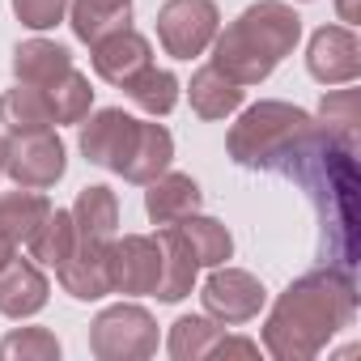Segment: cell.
Listing matches in <instances>:
<instances>
[{"instance_id": "31", "label": "cell", "mask_w": 361, "mask_h": 361, "mask_svg": "<svg viewBox=\"0 0 361 361\" xmlns=\"http://www.w3.org/2000/svg\"><path fill=\"white\" fill-rule=\"evenodd\" d=\"M209 357H221V361H226V357H247V361H255V357H259V344L247 340V336H226V331H221V340L209 348Z\"/></svg>"}, {"instance_id": "15", "label": "cell", "mask_w": 361, "mask_h": 361, "mask_svg": "<svg viewBox=\"0 0 361 361\" xmlns=\"http://www.w3.org/2000/svg\"><path fill=\"white\" fill-rule=\"evenodd\" d=\"M145 188H149L145 192V213H149L153 226H174L178 217L200 213V200H204L196 178L192 174H178V170L157 174L153 183H145Z\"/></svg>"}, {"instance_id": "3", "label": "cell", "mask_w": 361, "mask_h": 361, "mask_svg": "<svg viewBox=\"0 0 361 361\" xmlns=\"http://www.w3.org/2000/svg\"><path fill=\"white\" fill-rule=\"evenodd\" d=\"M319 123L310 111L293 106V102H255L243 111V119L230 128L226 149L238 166L247 170H272V174H289L302 153L310 149Z\"/></svg>"}, {"instance_id": "1", "label": "cell", "mask_w": 361, "mask_h": 361, "mask_svg": "<svg viewBox=\"0 0 361 361\" xmlns=\"http://www.w3.org/2000/svg\"><path fill=\"white\" fill-rule=\"evenodd\" d=\"M357 314V285L348 268L327 264L298 276L268 310L264 348L276 361H310L319 357Z\"/></svg>"}, {"instance_id": "6", "label": "cell", "mask_w": 361, "mask_h": 361, "mask_svg": "<svg viewBox=\"0 0 361 361\" xmlns=\"http://www.w3.org/2000/svg\"><path fill=\"white\" fill-rule=\"evenodd\" d=\"M221 30V13L213 0H166L157 9V39L166 56L174 60H196L209 51V43Z\"/></svg>"}, {"instance_id": "11", "label": "cell", "mask_w": 361, "mask_h": 361, "mask_svg": "<svg viewBox=\"0 0 361 361\" xmlns=\"http://www.w3.org/2000/svg\"><path fill=\"white\" fill-rule=\"evenodd\" d=\"M90 60H94V73L106 81V85H123L132 81L140 68L153 64V47L140 30L123 26V30H111L102 35L98 43H90Z\"/></svg>"}, {"instance_id": "25", "label": "cell", "mask_w": 361, "mask_h": 361, "mask_svg": "<svg viewBox=\"0 0 361 361\" xmlns=\"http://www.w3.org/2000/svg\"><path fill=\"white\" fill-rule=\"evenodd\" d=\"M0 123L9 132H26V128H56L51 119V102L39 85H13L0 94Z\"/></svg>"}, {"instance_id": "9", "label": "cell", "mask_w": 361, "mask_h": 361, "mask_svg": "<svg viewBox=\"0 0 361 361\" xmlns=\"http://www.w3.org/2000/svg\"><path fill=\"white\" fill-rule=\"evenodd\" d=\"M306 73L319 85H353L361 77V43L353 26H319L306 47Z\"/></svg>"}, {"instance_id": "17", "label": "cell", "mask_w": 361, "mask_h": 361, "mask_svg": "<svg viewBox=\"0 0 361 361\" xmlns=\"http://www.w3.org/2000/svg\"><path fill=\"white\" fill-rule=\"evenodd\" d=\"M68 68H73V51L60 47V43H51V39H26V43L13 47V77H18L22 85L47 90V85H56Z\"/></svg>"}, {"instance_id": "22", "label": "cell", "mask_w": 361, "mask_h": 361, "mask_svg": "<svg viewBox=\"0 0 361 361\" xmlns=\"http://www.w3.org/2000/svg\"><path fill=\"white\" fill-rule=\"evenodd\" d=\"M145 115H170L174 106H178V90H183V85H178V77L170 73V68H157V64H149V68H140L132 81H123L119 85Z\"/></svg>"}, {"instance_id": "12", "label": "cell", "mask_w": 361, "mask_h": 361, "mask_svg": "<svg viewBox=\"0 0 361 361\" xmlns=\"http://www.w3.org/2000/svg\"><path fill=\"white\" fill-rule=\"evenodd\" d=\"M51 298V281L43 276V268L35 259H9L0 268V314L5 319H30L47 306Z\"/></svg>"}, {"instance_id": "8", "label": "cell", "mask_w": 361, "mask_h": 361, "mask_svg": "<svg viewBox=\"0 0 361 361\" xmlns=\"http://www.w3.org/2000/svg\"><path fill=\"white\" fill-rule=\"evenodd\" d=\"M106 276H111V293L123 298H153L157 281H161V251L153 234H115L106 247Z\"/></svg>"}, {"instance_id": "32", "label": "cell", "mask_w": 361, "mask_h": 361, "mask_svg": "<svg viewBox=\"0 0 361 361\" xmlns=\"http://www.w3.org/2000/svg\"><path fill=\"white\" fill-rule=\"evenodd\" d=\"M336 13H340V22H344V26H357V22H361L357 0H336Z\"/></svg>"}, {"instance_id": "20", "label": "cell", "mask_w": 361, "mask_h": 361, "mask_svg": "<svg viewBox=\"0 0 361 361\" xmlns=\"http://www.w3.org/2000/svg\"><path fill=\"white\" fill-rule=\"evenodd\" d=\"M47 213H51V200L43 192H30V188L5 192L0 196V238H5L9 247L30 243V234L47 221Z\"/></svg>"}, {"instance_id": "7", "label": "cell", "mask_w": 361, "mask_h": 361, "mask_svg": "<svg viewBox=\"0 0 361 361\" xmlns=\"http://www.w3.org/2000/svg\"><path fill=\"white\" fill-rule=\"evenodd\" d=\"M200 302H204V314L217 319L221 327H238V323H251L264 302H268V289L259 276H251L247 268H230V264H217L200 289Z\"/></svg>"}, {"instance_id": "19", "label": "cell", "mask_w": 361, "mask_h": 361, "mask_svg": "<svg viewBox=\"0 0 361 361\" xmlns=\"http://www.w3.org/2000/svg\"><path fill=\"white\" fill-rule=\"evenodd\" d=\"M188 98H192V111H196L200 119H226V115H234V111L243 106L247 90H243L238 81H230L226 73H217L213 64H204V68L192 73Z\"/></svg>"}, {"instance_id": "24", "label": "cell", "mask_w": 361, "mask_h": 361, "mask_svg": "<svg viewBox=\"0 0 361 361\" xmlns=\"http://www.w3.org/2000/svg\"><path fill=\"white\" fill-rule=\"evenodd\" d=\"M174 226H178V234L188 238V247H192V255H196L200 268H217V264H226V259L234 255V238H230V230H226L221 221H213V217L188 213V217H178Z\"/></svg>"}, {"instance_id": "10", "label": "cell", "mask_w": 361, "mask_h": 361, "mask_svg": "<svg viewBox=\"0 0 361 361\" xmlns=\"http://www.w3.org/2000/svg\"><path fill=\"white\" fill-rule=\"evenodd\" d=\"M132 136H136V119L123 106H102V111L85 115L77 145H81L90 166H102V170L119 174V166H123V157L132 149Z\"/></svg>"}, {"instance_id": "33", "label": "cell", "mask_w": 361, "mask_h": 361, "mask_svg": "<svg viewBox=\"0 0 361 361\" xmlns=\"http://www.w3.org/2000/svg\"><path fill=\"white\" fill-rule=\"evenodd\" d=\"M0 178H5V140H0Z\"/></svg>"}, {"instance_id": "16", "label": "cell", "mask_w": 361, "mask_h": 361, "mask_svg": "<svg viewBox=\"0 0 361 361\" xmlns=\"http://www.w3.org/2000/svg\"><path fill=\"white\" fill-rule=\"evenodd\" d=\"M56 276H60L64 293L77 298V302H98V298H106V293H111L106 247H98V243H81V238H77L73 255L56 268Z\"/></svg>"}, {"instance_id": "2", "label": "cell", "mask_w": 361, "mask_h": 361, "mask_svg": "<svg viewBox=\"0 0 361 361\" xmlns=\"http://www.w3.org/2000/svg\"><path fill=\"white\" fill-rule=\"evenodd\" d=\"M298 39H302V18L285 0H259V5L243 9L226 30H217V39L209 43L213 68L251 90L268 81L285 56H293Z\"/></svg>"}, {"instance_id": "21", "label": "cell", "mask_w": 361, "mask_h": 361, "mask_svg": "<svg viewBox=\"0 0 361 361\" xmlns=\"http://www.w3.org/2000/svg\"><path fill=\"white\" fill-rule=\"evenodd\" d=\"M68 22L81 43H98L132 22V0H68Z\"/></svg>"}, {"instance_id": "26", "label": "cell", "mask_w": 361, "mask_h": 361, "mask_svg": "<svg viewBox=\"0 0 361 361\" xmlns=\"http://www.w3.org/2000/svg\"><path fill=\"white\" fill-rule=\"evenodd\" d=\"M221 323L209 319V314H183V319H174L170 323V336H166V353L174 361H200L209 357V348L221 340Z\"/></svg>"}, {"instance_id": "27", "label": "cell", "mask_w": 361, "mask_h": 361, "mask_svg": "<svg viewBox=\"0 0 361 361\" xmlns=\"http://www.w3.org/2000/svg\"><path fill=\"white\" fill-rule=\"evenodd\" d=\"M319 132L331 136L336 145H357V123H361V94L357 90H331L319 106Z\"/></svg>"}, {"instance_id": "29", "label": "cell", "mask_w": 361, "mask_h": 361, "mask_svg": "<svg viewBox=\"0 0 361 361\" xmlns=\"http://www.w3.org/2000/svg\"><path fill=\"white\" fill-rule=\"evenodd\" d=\"M60 340L47 327H18L0 340V361H56Z\"/></svg>"}, {"instance_id": "23", "label": "cell", "mask_w": 361, "mask_h": 361, "mask_svg": "<svg viewBox=\"0 0 361 361\" xmlns=\"http://www.w3.org/2000/svg\"><path fill=\"white\" fill-rule=\"evenodd\" d=\"M77 247V221H73V209H51L47 221L30 234V259L39 268H60Z\"/></svg>"}, {"instance_id": "5", "label": "cell", "mask_w": 361, "mask_h": 361, "mask_svg": "<svg viewBox=\"0 0 361 361\" xmlns=\"http://www.w3.org/2000/svg\"><path fill=\"white\" fill-rule=\"evenodd\" d=\"M64 170H68V153L56 128H26L5 136V174L18 188L47 192L64 178Z\"/></svg>"}, {"instance_id": "28", "label": "cell", "mask_w": 361, "mask_h": 361, "mask_svg": "<svg viewBox=\"0 0 361 361\" xmlns=\"http://www.w3.org/2000/svg\"><path fill=\"white\" fill-rule=\"evenodd\" d=\"M43 94H47V102H51V119H56V123H81V119L90 115V106H94L90 77L77 73V68H68V73H64L56 85H47Z\"/></svg>"}, {"instance_id": "14", "label": "cell", "mask_w": 361, "mask_h": 361, "mask_svg": "<svg viewBox=\"0 0 361 361\" xmlns=\"http://www.w3.org/2000/svg\"><path fill=\"white\" fill-rule=\"evenodd\" d=\"M170 157H174V136L153 123V119H136V136H132V149L119 166V174L128 178V183H153L157 174L170 170Z\"/></svg>"}, {"instance_id": "13", "label": "cell", "mask_w": 361, "mask_h": 361, "mask_svg": "<svg viewBox=\"0 0 361 361\" xmlns=\"http://www.w3.org/2000/svg\"><path fill=\"white\" fill-rule=\"evenodd\" d=\"M153 238H157V251H161V281H157L153 298L157 302H183V298H192L200 264H196L188 238L178 234V226H161Z\"/></svg>"}, {"instance_id": "4", "label": "cell", "mask_w": 361, "mask_h": 361, "mask_svg": "<svg viewBox=\"0 0 361 361\" xmlns=\"http://www.w3.org/2000/svg\"><path fill=\"white\" fill-rule=\"evenodd\" d=\"M90 353L98 361H145L157 353V319L136 302L106 306L90 323Z\"/></svg>"}, {"instance_id": "18", "label": "cell", "mask_w": 361, "mask_h": 361, "mask_svg": "<svg viewBox=\"0 0 361 361\" xmlns=\"http://www.w3.org/2000/svg\"><path fill=\"white\" fill-rule=\"evenodd\" d=\"M73 221H77V238L81 243L111 247V238L119 234V200H115V192L102 188V183L81 188L77 204H73Z\"/></svg>"}, {"instance_id": "30", "label": "cell", "mask_w": 361, "mask_h": 361, "mask_svg": "<svg viewBox=\"0 0 361 361\" xmlns=\"http://www.w3.org/2000/svg\"><path fill=\"white\" fill-rule=\"evenodd\" d=\"M13 13H18V22L30 26V30H51V26L64 22L68 0H13Z\"/></svg>"}]
</instances>
